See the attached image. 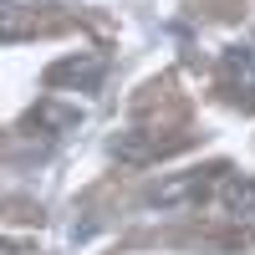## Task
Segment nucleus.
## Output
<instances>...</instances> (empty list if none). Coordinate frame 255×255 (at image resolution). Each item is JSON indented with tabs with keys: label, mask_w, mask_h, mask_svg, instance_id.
Listing matches in <instances>:
<instances>
[{
	"label": "nucleus",
	"mask_w": 255,
	"mask_h": 255,
	"mask_svg": "<svg viewBox=\"0 0 255 255\" xmlns=\"http://www.w3.org/2000/svg\"><path fill=\"white\" fill-rule=\"evenodd\" d=\"M31 118H36V123H46V128H72V123H77L72 108H51V102H46V108H36Z\"/></svg>",
	"instance_id": "3"
},
{
	"label": "nucleus",
	"mask_w": 255,
	"mask_h": 255,
	"mask_svg": "<svg viewBox=\"0 0 255 255\" xmlns=\"http://www.w3.org/2000/svg\"><path fill=\"white\" fill-rule=\"evenodd\" d=\"M51 77H77V87H97V77H102V61H67V67H56Z\"/></svg>",
	"instance_id": "2"
},
{
	"label": "nucleus",
	"mask_w": 255,
	"mask_h": 255,
	"mask_svg": "<svg viewBox=\"0 0 255 255\" xmlns=\"http://www.w3.org/2000/svg\"><path fill=\"white\" fill-rule=\"evenodd\" d=\"M31 26H36V20H31V10H20V5H10V0H0V41L26 36Z\"/></svg>",
	"instance_id": "1"
}]
</instances>
